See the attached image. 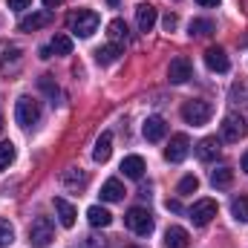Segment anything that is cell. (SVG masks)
<instances>
[{
    "mask_svg": "<svg viewBox=\"0 0 248 248\" xmlns=\"http://www.w3.org/2000/svg\"><path fill=\"white\" fill-rule=\"evenodd\" d=\"M66 26H69L72 35L90 38V35L98 29V15H95L93 9H78V12H72V15L66 17Z\"/></svg>",
    "mask_w": 248,
    "mask_h": 248,
    "instance_id": "obj_1",
    "label": "cell"
},
{
    "mask_svg": "<svg viewBox=\"0 0 248 248\" xmlns=\"http://www.w3.org/2000/svg\"><path fill=\"white\" fill-rule=\"evenodd\" d=\"M55 240V225L49 217H35L29 225V246L32 248H46Z\"/></svg>",
    "mask_w": 248,
    "mask_h": 248,
    "instance_id": "obj_2",
    "label": "cell"
},
{
    "mask_svg": "<svg viewBox=\"0 0 248 248\" xmlns=\"http://www.w3.org/2000/svg\"><path fill=\"white\" fill-rule=\"evenodd\" d=\"M38 119H41V104L29 95H20L15 101V122L20 127H32V124H38Z\"/></svg>",
    "mask_w": 248,
    "mask_h": 248,
    "instance_id": "obj_3",
    "label": "cell"
},
{
    "mask_svg": "<svg viewBox=\"0 0 248 248\" xmlns=\"http://www.w3.org/2000/svg\"><path fill=\"white\" fill-rule=\"evenodd\" d=\"M211 116H214V107L208 104V101H202V98H196V101H185L182 104V119L187 124H193V127H202V124L211 122Z\"/></svg>",
    "mask_w": 248,
    "mask_h": 248,
    "instance_id": "obj_4",
    "label": "cell"
},
{
    "mask_svg": "<svg viewBox=\"0 0 248 248\" xmlns=\"http://www.w3.org/2000/svg\"><path fill=\"white\" fill-rule=\"evenodd\" d=\"M124 222H127V228H130L133 234H139V237H147V234L153 231V217H150V211H144V208H130L127 217H124Z\"/></svg>",
    "mask_w": 248,
    "mask_h": 248,
    "instance_id": "obj_5",
    "label": "cell"
},
{
    "mask_svg": "<svg viewBox=\"0 0 248 248\" xmlns=\"http://www.w3.org/2000/svg\"><path fill=\"white\" fill-rule=\"evenodd\" d=\"M217 211H219V205H217L214 199H196L187 214H190V222L202 228V225H208V222L217 217Z\"/></svg>",
    "mask_w": 248,
    "mask_h": 248,
    "instance_id": "obj_6",
    "label": "cell"
},
{
    "mask_svg": "<svg viewBox=\"0 0 248 248\" xmlns=\"http://www.w3.org/2000/svg\"><path fill=\"white\" fill-rule=\"evenodd\" d=\"M222 139L228 141V144H234V141H240L243 136H246V119L243 116H237V113H228L225 119H222Z\"/></svg>",
    "mask_w": 248,
    "mask_h": 248,
    "instance_id": "obj_7",
    "label": "cell"
},
{
    "mask_svg": "<svg viewBox=\"0 0 248 248\" xmlns=\"http://www.w3.org/2000/svg\"><path fill=\"white\" fill-rule=\"evenodd\" d=\"M187 153H190V139H187L185 133H176V136L170 139V144L165 147V159H168V162H173V165H176V162H182Z\"/></svg>",
    "mask_w": 248,
    "mask_h": 248,
    "instance_id": "obj_8",
    "label": "cell"
},
{
    "mask_svg": "<svg viewBox=\"0 0 248 248\" xmlns=\"http://www.w3.org/2000/svg\"><path fill=\"white\" fill-rule=\"evenodd\" d=\"M190 75H193V66H190V61H187L185 55L173 58L170 66H168V78H170V84H185Z\"/></svg>",
    "mask_w": 248,
    "mask_h": 248,
    "instance_id": "obj_9",
    "label": "cell"
},
{
    "mask_svg": "<svg viewBox=\"0 0 248 248\" xmlns=\"http://www.w3.org/2000/svg\"><path fill=\"white\" fill-rule=\"evenodd\" d=\"M205 63H208L211 72H228V69H231V61H228L225 49H219V46L205 49Z\"/></svg>",
    "mask_w": 248,
    "mask_h": 248,
    "instance_id": "obj_10",
    "label": "cell"
},
{
    "mask_svg": "<svg viewBox=\"0 0 248 248\" xmlns=\"http://www.w3.org/2000/svg\"><path fill=\"white\" fill-rule=\"evenodd\" d=\"M141 133H144L147 141H162L165 133H168V122H165L162 116H150V119L144 122V127H141Z\"/></svg>",
    "mask_w": 248,
    "mask_h": 248,
    "instance_id": "obj_11",
    "label": "cell"
},
{
    "mask_svg": "<svg viewBox=\"0 0 248 248\" xmlns=\"http://www.w3.org/2000/svg\"><path fill=\"white\" fill-rule=\"evenodd\" d=\"M156 17H159L156 6H150V3H139V9H136V23H139L141 32H150V29L156 26Z\"/></svg>",
    "mask_w": 248,
    "mask_h": 248,
    "instance_id": "obj_12",
    "label": "cell"
},
{
    "mask_svg": "<svg viewBox=\"0 0 248 248\" xmlns=\"http://www.w3.org/2000/svg\"><path fill=\"white\" fill-rule=\"evenodd\" d=\"M52 23V12H32L20 20V32H35V29H44Z\"/></svg>",
    "mask_w": 248,
    "mask_h": 248,
    "instance_id": "obj_13",
    "label": "cell"
},
{
    "mask_svg": "<svg viewBox=\"0 0 248 248\" xmlns=\"http://www.w3.org/2000/svg\"><path fill=\"white\" fill-rule=\"evenodd\" d=\"M190 246V234L179 225H170L165 231V248H187Z\"/></svg>",
    "mask_w": 248,
    "mask_h": 248,
    "instance_id": "obj_14",
    "label": "cell"
},
{
    "mask_svg": "<svg viewBox=\"0 0 248 248\" xmlns=\"http://www.w3.org/2000/svg\"><path fill=\"white\" fill-rule=\"evenodd\" d=\"M219 150H222V147H219V141H217L214 136H208V139H202V141L196 144V156H199L202 162H214V159L219 156Z\"/></svg>",
    "mask_w": 248,
    "mask_h": 248,
    "instance_id": "obj_15",
    "label": "cell"
},
{
    "mask_svg": "<svg viewBox=\"0 0 248 248\" xmlns=\"http://www.w3.org/2000/svg\"><path fill=\"white\" fill-rule=\"evenodd\" d=\"M122 44H104V46H98L95 49V61L101 63V66H107V63H116L122 58Z\"/></svg>",
    "mask_w": 248,
    "mask_h": 248,
    "instance_id": "obj_16",
    "label": "cell"
},
{
    "mask_svg": "<svg viewBox=\"0 0 248 248\" xmlns=\"http://www.w3.org/2000/svg\"><path fill=\"white\" fill-rule=\"evenodd\" d=\"M55 214H58V219H61L63 228H72V225H75V208H72V202H66L63 196H55Z\"/></svg>",
    "mask_w": 248,
    "mask_h": 248,
    "instance_id": "obj_17",
    "label": "cell"
},
{
    "mask_svg": "<svg viewBox=\"0 0 248 248\" xmlns=\"http://www.w3.org/2000/svg\"><path fill=\"white\" fill-rule=\"evenodd\" d=\"M110 153H113V133H101V139L95 141V150H93V159H95L98 165H104V162L110 159Z\"/></svg>",
    "mask_w": 248,
    "mask_h": 248,
    "instance_id": "obj_18",
    "label": "cell"
},
{
    "mask_svg": "<svg viewBox=\"0 0 248 248\" xmlns=\"http://www.w3.org/2000/svg\"><path fill=\"white\" fill-rule=\"evenodd\" d=\"M87 219H90L93 228H107V225L113 222V214H110L107 208H101V205H93V208L87 211Z\"/></svg>",
    "mask_w": 248,
    "mask_h": 248,
    "instance_id": "obj_19",
    "label": "cell"
},
{
    "mask_svg": "<svg viewBox=\"0 0 248 248\" xmlns=\"http://www.w3.org/2000/svg\"><path fill=\"white\" fill-rule=\"evenodd\" d=\"M122 170L127 179H141L144 176V159L141 156H127L122 162Z\"/></svg>",
    "mask_w": 248,
    "mask_h": 248,
    "instance_id": "obj_20",
    "label": "cell"
},
{
    "mask_svg": "<svg viewBox=\"0 0 248 248\" xmlns=\"http://www.w3.org/2000/svg\"><path fill=\"white\" fill-rule=\"evenodd\" d=\"M101 199L104 202H122L124 199V185L119 179H107L104 185H101Z\"/></svg>",
    "mask_w": 248,
    "mask_h": 248,
    "instance_id": "obj_21",
    "label": "cell"
},
{
    "mask_svg": "<svg viewBox=\"0 0 248 248\" xmlns=\"http://www.w3.org/2000/svg\"><path fill=\"white\" fill-rule=\"evenodd\" d=\"M107 35H110V44H122V41H127V23H124L122 17L110 20V23H107Z\"/></svg>",
    "mask_w": 248,
    "mask_h": 248,
    "instance_id": "obj_22",
    "label": "cell"
},
{
    "mask_svg": "<svg viewBox=\"0 0 248 248\" xmlns=\"http://www.w3.org/2000/svg\"><path fill=\"white\" fill-rule=\"evenodd\" d=\"M49 49L55 55H72V38L69 35H55L52 44H49Z\"/></svg>",
    "mask_w": 248,
    "mask_h": 248,
    "instance_id": "obj_23",
    "label": "cell"
},
{
    "mask_svg": "<svg viewBox=\"0 0 248 248\" xmlns=\"http://www.w3.org/2000/svg\"><path fill=\"white\" fill-rule=\"evenodd\" d=\"M231 182H234V170L231 168H219V170L211 173V185L214 187H228Z\"/></svg>",
    "mask_w": 248,
    "mask_h": 248,
    "instance_id": "obj_24",
    "label": "cell"
},
{
    "mask_svg": "<svg viewBox=\"0 0 248 248\" xmlns=\"http://www.w3.org/2000/svg\"><path fill=\"white\" fill-rule=\"evenodd\" d=\"M231 214L237 222H248V196H237L231 202Z\"/></svg>",
    "mask_w": 248,
    "mask_h": 248,
    "instance_id": "obj_25",
    "label": "cell"
},
{
    "mask_svg": "<svg viewBox=\"0 0 248 248\" xmlns=\"http://www.w3.org/2000/svg\"><path fill=\"white\" fill-rule=\"evenodd\" d=\"M15 162V144L12 141H0V173Z\"/></svg>",
    "mask_w": 248,
    "mask_h": 248,
    "instance_id": "obj_26",
    "label": "cell"
},
{
    "mask_svg": "<svg viewBox=\"0 0 248 248\" xmlns=\"http://www.w3.org/2000/svg\"><path fill=\"white\" fill-rule=\"evenodd\" d=\"M38 87H41L52 101H58V98H61V90H58V84H52V78H49V75H41V78H38Z\"/></svg>",
    "mask_w": 248,
    "mask_h": 248,
    "instance_id": "obj_27",
    "label": "cell"
},
{
    "mask_svg": "<svg viewBox=\"0 0 248 248\" xmlns=\"http://www.w3.org/2000/svg\"><path fill=\"white\" fill-rule=\"evenodd\" d=\"M63 185H69V187H84V185H87V176H84L81 170L69 168V170L63 173Z\"/></svg>",
    "mask_w": 248,
    "mask_h": 248,
    "instance_id": "obj_28",
    "label": "cell"
},
{
    "mask_svg": "<svg viewBox=\"0 0 248 248\" xmlns=\"http://www.w3.org/2000/svg\"><path fill=\"white\" fill-rule=\"evenodd\" d=\"M211 32H214V23H211V20H205V17H199V20H190V35L202 38V35H211Z\"/></svg>",
    "mask_w": 248,
    "mask_h": 248,
    "instance_id": "obj_29",
    "label": "cell"
},
{
    "mask_svg": "<svg viewBox=\"0 0 248 248\" xmlns=\"http://www.w3.org/2000/svg\"><path fill=\"white\" fill-rule=\"evenodd\" d=\"M15 243V228L9 225V219H0V248H9Z\"/></svg>",
    "mask_w": 248,
    "mask_h": 248,
    "instance_id": "obj_30",
    "label": "cell"
},
{
    "mask_svg": "<svg viewBox=\"0 0 248 248\" xmlns=\"http://www.w3.org/2000/svg\"><path fill=\"white\" fill-rule=\"evenodd\" d=\"M196 190H199V179L196 176H185L179 182V193H196Z\"/></svg>",
    "mask_w": 248,
    "mask_h": 248,
    "instance_id": "obj_31",
    "label": "cell"
},
{
    "mask_svg": "<svg viewBox=\"0 0 248 248\" xmlns=\"http://www.w3.org/2000/svg\"><path fill=\"white\" fill-rule=\"evenodd\" d=\"M162 26H165V29H168V32H173V29H176V26H179V17H176V15H170V12H168V15H165V20H162Z\"/></svg>",
    "mask_w": 248,
    "mask_h": 248,
    "instance_id": "obj_32",
    "label": "cell"
},
{
    "mask_svg": "<svg viewBox=\"0 0 248 248\" xmlns=\"http://www.w3.org/2000/svg\"><path fill=\"white\" fill-rule=\"evenodd\" d=\"M6 3H9V9L20 12V9H29V3H32V0H6Z\"/></svg>",
    "mask_w": 248,
    "mask_h": 248,
    "instance_id": "obj_33",
    "label": "cell"
},
{
    "mask_svg": "<svg viewBox=\"0 0 248 248\" xmlns=\"http://www.w3.org/2000/svg\"><path fill=\"white\" fill-rule=\"evenodd\" d=\"M168 211H182V205H179V202H176V199H173V202H170V199H168Z\"/></svg>",
    "mask_w": 248,
    "mask_h": 248,
    "instance_id": "obj_34",
    "label": "cell"
},
{
    "mask_svg": "<svg viewBox=\"0 0 248 248\" xmlns=\"http://www.w3.org/2000/svg\"><path fill=\"white\" fill-rule=\"evenodd\" d=\"M63 0H44V6H46V9H55V6H61Z\"/></svg>",
    "mask_w": 248,
    "mask_h": 248,
    "instance_id": "obj_35",
    "label": "cell"
},
{
    "mask_svg": "<svg viewBox=\"0 0 248 248\" xmlns=\"http://www.w3.org/2000/svg\"><path fill=\"white\" fill-rule=\"evenodd\" d=\"M87 243H90V248H104V243H98V240H95V237H90V240H87Z\"/></svg>",
    "mask_w": 248,
    "mask_h": 248,
    "instance_id": "obj_36",
    "label": "cell"
},
{
    "mask_svg": "<svg viewBox=\"0 0 248 248\" xmlns=\"http://www.w3.org/2000/svg\"><path fill=\"white\" fill-rule=\"evenodd\" d=\"M199 6H219V0H196Z\"/></svg>",
    "mask_w": 248,
    "mask_h": 248,
    "instance_id": "obj_37",
    "label": "cell"
},
{
    "mask_svg": "<svg viewBox=\"0 0 248 248\" xmlns=\"http://www.w3.org/2000/svg\"><path fill=\"white\" fill-rule=\"evenodd\" d=\"M243 170H246V173H248V150H246V153H243Z\"/></svg>",
    "mask_w": 248,
    "mask_h": 248,
    "instance_id": "obj_38",
    "label": "cell"
},
{
    "mask_svg": "<svg viewBox=\"0 0 248 248\" xmlns=\"http://www.w3.org/2000/svg\"><path fill=\"white\" fill-rule=\"evenodd\" d=\"M0 133H3V119H0Z\"/></svg>",
    "mask_w": 248,
    "mask_h": 248,
    "instance_id": "obj_39",
    "label": "cell"
},
{
    "mask_svg": "<svg viewBox=\"0 0 248 248\" xmlns=\"http://www.w3.org/2000/svg\"><path fill=\"white\" fill-rule=\"evenodd\" d=\"M130 248H136V246H130Z\"/></svg>",
    "mask_w": 248,
    "mask_h": 248,
    "instance_id": "obj_40",
    "label": "cell"
}]
</instances>
